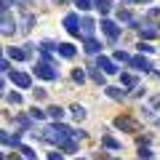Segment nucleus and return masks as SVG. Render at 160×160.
Returning a JSON list of instances; mask_svg holds the SVG:
<instances>
[{
    "label": "nucleus",
    "instance_id": "1",
    "mask_svg": "<svg viewBox=\"0 0 160 160\" xmlns=\"http://www.w3.org/2000/svg\"><path fill=\"white\" fill-rule=\"evenodd\" d=\"M35 75L43 78V80H59V69L51 62H38L35 64Z\"/></svg>",
    "mask_w": 160,
    "mask_h": 160
},
{
    "label": "nucleus",
    "instance_id": "2",
    "mask_svg": "<svg viewBox=\"0 0 160 160\" xmlns=\"http://www.w3.org/2000/svg\"><path fill=\"white\" fill-rule=\"evenodd\" d=\"M115 126L120 128V131H128V133H139V123L133 118H128V115H120L118 120H115Z\"/></svg>",
    "mask_w": 160,
    "mask_h": 160
},
{
    "label": "nucleus",
    "instance_id": "3",
    "mask_svg": "<svg viewBox=\"0 0 160 160\" xmlns=\"http://www.w3.org/2000/svg\"><path fill=\"white\" fill-rule=\"evenodd\" d=\"M64 29H67L69 35H75V38L80 35V16L78 13H67V16H64Z\"/></svg>",
    "mask_w": 160,
    "mask_h": 160
},
{
    "label": "nucleus",
    "instance_id": "4",
    "mask_svg": "<svg viewBox=\"0 0 160 160\" xmlns=\"http://www.w3.org/2000/svg\"><path fill=\"white\" fill-rule=\"evenodd\" d=\"M102 32L107 35L109 40H118V35H120V27L115 22H109V19H102Z\"/></svg>",
    "mask_w": 160,
    "mask_h": 160
},
{
    "label": "nucleus",
    "instance_id": "5",
    "mask_svg": "<svg viewBox=\"0 0 160 160\" xmlns=\"http://www.w3.org/2000/svg\"><path fill=\"white\" fill-rule=\"evenodd\" d=\"M131 67L133 69H139V72H152V62H149V59H144V56H133L131 59Z\"/></svg>",
    "mask_w": 160,
    "mask_h": 160
},
{
    "label": "nucleus",
    "instance_id": "6",
    "mask_svg": "<svg viewBox=\"0 0 160 160\" xmlns=\"http://www.w3.org/2000/svg\"><path fill=\"white\" fill-rule=\"evenodd\" d=\"M99 69H102L104 75H115V72H118V64H115V59L99 56Z\"/></svg>",
    "mask_w": 160,
    "mask_h": 160
},
{
    "label": "nucleus",
    "instance_id": "7",
    "mask_svg": "<svg viewBox=\"0 0 160 160\" xmlns=\"http://www.w3.org/2000/svg\"><path fill=\"white\" fill-rule=\"evenodd\" d=\"M80 29H83V35H86V38H91L93 29H96V22H93V19H88V16H83V19H80Z\"/></svg>",
    "mask_w": 160,
    "mask_h": 160
},
{
    "label": "nucleus",
    "instance_id": "8",
    "mask_svg": "<svg viewBox=\"0 0 160 160\" xmlns=\"http://www.w3.org/2000/svg\"><path fill=\"white\" fill-rule=\"evenodd\" d=\"M11 78H13V83H16L19 88H29V83H32V80H29V75H27V72H13Z\"/></svg>",
    "mask_w": 160,
    "mask_h": 160
},
{
    "label": "nucleus",
    "instance_id": "9",
    "mask_svg": "<svg viewBox=\"0 0 160 160\" xmlns=\"http://www.w3.org/2000/svg\"><path fill=\"white\" fill-rule=\"evenodd\" d=\"M139 29H142V38H147V40L149 38H160V29L155 27V24H149V22L144 24V27H139Z\"/></svg>",
    "mask_w": 160,
    "mask_h": 160
},
{
    "label": "nucleus",
    "instance_id": "10",
    "mask_svg": "<svg viewBox=\"0 0 160 160\" xmlns=\"http://www.w3.org/2000/svg\"><path fill=\"white\" fill-rule=\"evenodd\" d=\"M83 51L93 56V53H99V51H102V43H99V40H93V38H86V48H83Z\"/></svg>",
    "mask_w": 160,
    "mask_h": 160
},
{
    "label": "nucleus",
    "instance_id": "11",
    "mask_svg": "<svg viewBox=\"0 0 160 160\" xmlns=\"http://www.w3.org/2000/svg\"><path fill=\"white\" fill-rule=\"evenodd\" d=\"M13 27H16V22H13V19H11V13H3V35H11L13 32Z\"/></svg>",
    "mask_w": 160,
    "mask_h": 160
},
{
    "label": "nucleus",
    "instance_id": "12",
    "mask_svg": "<svg viewBox=\"0 0 160 160\" xmlns=\"http://www.w3.org/2000/svg\"><path fill=\"white\" fill-rule=\"evenodd\" d=\"M56 51L62 53L64 59H72V56H75V46H72V43H59V48H56Z\"/></svg>",
    "mask_w": 160,
    "mask_h": 160
},
{
    "label": "nucleus",
    "instance_id": "13",
    "mask_svg": "<svg viewBox=\"0 0 160 160\" xmlns=\"http://www.w3.org/2000/svg\"><path fill=\"white\" fill-rule=\"evenodd\" d=\"M102 144H104L107 149H120V142H118L115 136H109V133H107V136H102Z\"/></svg>",
    "mask_w": 160,
    "mask_h": 160
},
{
    "label": "nucleus",
    "instance_id": "14",
    "mask_svg": "<svg viewBox=\"0 0 160 160\" xmlns=\"http://www.w3.org/2000/svg\"><path fill=\"white\" fill-rule=\"evenodd\" d=\"M48 118H51V120H56V123H59V120L64 118V109H62V107H56V104H53V107H48Z\"/></svg>",
    "mask_w": 160,
    "mask_h": 160
},
{
    "label": "nucleus",
    "instance_id": "15",
    "mask_svg": "<svg viewBox=\"0 0 160 160\" xmlns=\"http://www.w3.org/2000/svg\"><path fill=\"white\" fill-rule=\"evenodd\" d=\"M104 91H107L109 99H118V102H120V99H126V91H123V88H104Z\"/></svg>",
    "mask_w": 160,
    "mask_h": 160
},
{
    "label": "nucleus",
    "instance_id": "16",
    "mask_svg": "<svg viewBox=\"0 0 160 160\" xmlns=\"http://www.w3.org/2000/svg\"><path fill=\"white\" fill-rule=\"evenodd\" d=\"M32 24H35V16H32V13H24V19H22V32H29Z\"/></svg>",
    "mask_w": 160,
    "mask_h": 160
},
{
    "label": "nucleus",
    "instance_id": "17",
    "mask_svg": "<svg viewBox=\"0 0 160 160\" xmlns=\"http://www.w3.org/2000/svg\"><path fill=\"white\" fill-rule=\"evenodd\" d=\"M131 53L128 51H115V62H123V64H131Z\"/></svg>",
    "mask_w": 160,
    "mask_h": 160
},
{
    "label": "nucleus",
    "instance_id": "18",
    "mask_svg": "<svg viewBox=\"0 0 160 160\" xmlns=\"http://www.w3.org/2000/svg\"><path fill=\"white\" fill-rule=\"evenodd\" d=\"M93 6H96V8H99L102 13H109V8H112V3H109V0H93Z\"/></svg>",
    "mask_w": 160,
    "mask_h": 160
},
{
    "label": "nucleus",
    "instance_id": "19",
    "mask_svg": "<svg viewBox=\"0 0 160 160\" xmlns=\"http://www.w3.org/2000/svg\"><path fill=\"white\" fill-rule=\"evenodd\" d=\"M69 112H72V118H78V120L86 118V109L80 107V104H72V107H69Z\"/></svg>",
    "mask_w": 160,
    "mask_h": 160
},
{
    "label": "nucleus",
    "instance_id": "20",
    "mask_svg": "<svg viewBox=\"0 0 160 160\" xmlns=\"http://www.w3.org/2000/svg\"><path fill=\"white\" fill-rule=\"evenodd\" d=\"M139 160H152V149H149V147H142V149H139Z\"/></svg>",
    "mask_w": 160,
    "mask_h": 160
},
{
    "label": "nucleus",
    "instance_id": "21",
    "mask_svg": "<svg viewBox=\"0 0 160 160\" xmlns=\"http://www.w3.org/2000/svg\"><path fill=\"white\" fill-rule=\"evenodd\" d=\"M75 6H78L80 11H88V8H93V3L91 0H75Z\"/></svg>",
    "mask_w": 160,
    "mask_h": 160
},
{
    "label": "nucleus",
    "instance_id": "22",
    "mask_svg": "<svg viewBox=\"0 0 160 160\" xmlns=\"http://www.w3.org/2000/svg\"><path fill=\"white\" fill-rule=\"evenodd\" d=\"M120 80H123V86H133V88H136V78H133V75H128V72H126Z\"/></svg>",
    "mask_w": 160,
    "mask_h": 160
},
{
    "label": "nucleus",
    "instance_id": "23",
    "mask_svg": "<svg viewBox=\"0 0 160 160\" xmlns=\"http://www.w3.org/2000/svg\"><path fill=\"white\" fill-rule=\"evenodd\" d=\"M46 115H48V112H43V109H38V107H35L32 112H29V118H32V120H43Z\"/></svg>",
    "mask_w": 160,
    "mask_h": 160
},
{
    "label": "nucleus",
    "instance_id": "24",
    "mask_svg": "<svg viewBox=\"0 0 160 160\" xmlns=\"http://www.w3.org/2000/svg\"><path fill=\"white\" fill-rule=\"evenodd\" d=\"M62 149H64V152H69V155H72V152H75L78 147H75V142H72V139H67V142L62 144Z\"/></svg>",
    "mask_w": 160,
    "mask_h": 160
},
{
    "label": "nucleus",
    "instance_id": "25",
    "mask_svg": "<svg viewBox=\"0 0 160 160\" xmlns=\"http://www.w3.org/2000/svg\"><path fill=\"white\" fill-rule=\"evenodd\" d=\"M72 80H75V83H83V80H86V72H83V69H75V72H72Z\"/></svg>",
    "mask_w": 160,
    "mask_h": 160
},
{
    "label": "nucleus",
    "instance_id": "26",
    "mask_svg": "<svg viewBox=\"0 0 160 160\" xmlns=\"http://www.w3.org/2000/svg\"><path fill=\"white\" fill-rule=\"evenodd\" d=\"M136 48H139V51H142V53H152V51H155V48L149 46V43H139Z\"/></svg>",
    "mask_w": 160,
    "mask_h": 160
},
{
    "label": "nucleus",
    "instance_id": "27",
    "mask_svg": "<svg viewBox=\"0 0 160 160\" xmlns=\"http://www.w3.org/2000/svg\"><path fill=\"white\" fill-rule=\"evenodd\" d=\"M91 78L96 80L99 86H102V83H104V72H96V69H91Z\"/></svg>",
    "mask_w": 160,
    "mask_h": 160
},
{
    "label": "nucleus",
    "instance_id": "28",
    "mask_svg": "<svg viewBox=\"0 0 160 160\" xmlns=\"http://www.w3.org/2000/svg\"><path fill=\"white\" fill-rule=\"evenodd\" d=\"M16 123L22 128H29V118H24V115H16Z\"/></svg>",
    "mask_w": 160,
    "mask_h": 160
},
{
    "label": "nucleus",
    "instance_id": "29",
    "mask_svg": "<svg viewBox=\"0 0 160 160\" xmlns=\"http://www.w3.org/2000/svg\"><path fill=\"white\" fill-rule=\"evenodd\" d=\"M19 152H22V155H24V158H27V160L32 158V149H29V147H24V144H22V147H19Z\"/></svg>",
    "mask_w": 160,
    "mask_h": 160
},
{
    "label": "nucleus",
    "instance_id": "30",
    "mask_svg": "<svg viewBox=\"0 0 160 160\" xmlns=\"http://www.w3.org/2000/svg\"><path fill=\"white\" fill-rule=\"evenodd\" d=\"M147 16H149V19H160V8H149Z\"/></svg>",
    "mask_w": 160,
    "mask_h": 160
},
{
    "label": "nucleus",
    "instance_id": "31",
    "mask_svg": "<svg viewBox=\"0 0 160 160\" xmlns=\"http://www.w3.org/2000/svg\"><path fill=\"white\" fill-rule=\"evenodd\" d=\"M8 102H13V104H22V93H11V96H8Z\"/></svg>",
    "mask_w": 160,
    "mask_h": 160
},
{
    "label": "nucleus",
    "instance_id": "32",
    "mask_svg": "<svg viewBox=\"0 0 160 160\" xmlns=\"http://www.w3.org/2000/svg\"><path fill=\"white\" fill-rule=\"evenodd\" d=\"M35 99H38V102H43V99H46V91H43V88H38V91H35Z\"/></svg>",
    "mask_w": 160,
    "mask_h": 160
},
{
    "label": "nucleus",
    "instance_id": "33",
    "mask_svg": "<svg viewBox=\"0 0 160 160\" xmlns=\"http://www.w3.org/2000/svg\"><path fill=\"white\" fill-rule=\"evenodd\" d=\"M0 3H3V6H0V8H3V13H6L8 8H11V3H13V0H0Z\"/></svg>",
    "mask_w": 160,
    "mask_h": 160
},
{
    "label": "nucleus",
    "instance_id": "34",
    "mask_svg": "<svg viewBox=\"0 0 160 160\" xmlns=\"http://www.w3.org/2000/svg\"><path fill=\"white\" fill-rule=\"evenodd\" d=\"M0 69H3V72H8V69H11V64H8V59H3V62H0Z\"/></svg>",
    "mask_w": 160,
    "mask_h": 160
},
{
    "label": "nucleus",
    "instance_id": "35",
    "mask_svg": "<svg viewBox=\"0 0 160 160\" xmlns=\"http://www.w3.org/2000/svg\"><path fill=\"white\" fill-rule=\"evenodd\" d=\"M48 160H64V158H62V152H51V155H48Z\"/></svg>",
    "mask_w": 160,
    "mask_h": 160
},
{
    "label": "nucleus",
    "instance_id": "36",
    "mask_svg": "<svg viewBox=\"0 0 160 160\" xmlns=\"http://www.w3.org/2000/svg\"><path fill=\"white\" fill-rule=\"evenodd\" d=\"M3 160H19V158H8V155H3Z\"/></svg>",
    "mask_w": 160,
    "mask_h": 160
},
{
    "label": "nucleus",
    "instance_id": "37",
    "mask_svg": "<svg viewBox=\"0 0 160 160\" xmlns=\"http://www.w3.org/2000/svg\"><path fill=\"white\" fill-rule=\"evenodd\" d=\"M99 160H120V158H99Z\"/></svg>",
    "mask_w": 160,
    "mask_h": 160
},
{
    "label": "nucleus",
    "instance_id": "38",
    "mask_svg": "<svg viewBox=\"0 0 160 160\" xmlns=\"http://www.w3.org/2000/svg\"><path fill=\"white\" fill-rule=\"evenodd\" d=\"M53 3H56V6H62V3H67V0H53Z\"/></svg>",
    "mask_w": 160,
    "mask_h": 160
},
{
    "label": "nucleus",
    "instance_id": "39",
    "mask_svg": "<svg viewBox=\"0 0 160 160\" xmlns=\"http://www.w3.org/2000/svg\"><path fill=\"white\" fill-rule=\"evenodd\" d=\"M136 3H149V0H136Z\"/></svg>",
    "mask_w": 160,
    "mask_h": 160
},
{
    "label": "nucleus",
    "instance_id": "40",
    "mask_svg": "<svg viewBox=\"0 0 160 160\" xmlns=\"http://www.w3.org/2000/svg\"><path fill=\"white\" fill-rule=\"evenodd\" d=\"M29 160H35V158H29Z\"/></svg>",
    "mask_w": 160,
    "mask_h": 160
}]
</instances>
